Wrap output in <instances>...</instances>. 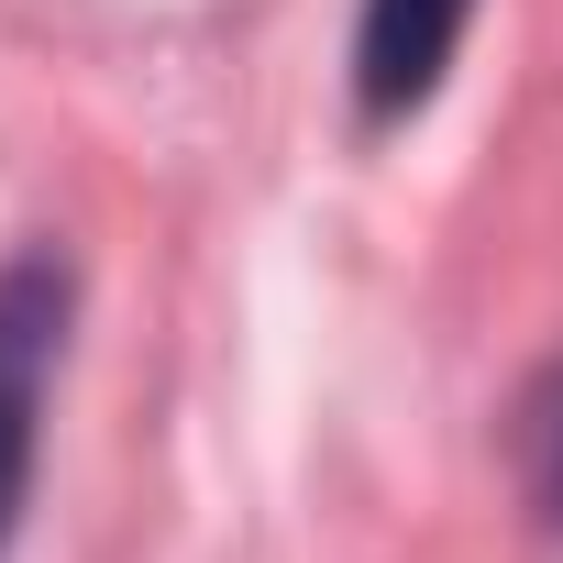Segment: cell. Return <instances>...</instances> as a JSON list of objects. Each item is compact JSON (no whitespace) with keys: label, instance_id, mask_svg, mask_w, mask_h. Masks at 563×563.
Listing matches in <instances>:
<instances>
[{"label":"cell","instance_id":"obj_3","mask_svg":"<svg viewBox=\"0 0 563 563\" xmlns=\"http://www.w3.org/2000/svg\"><path fill=\"white\" fill-rule=\"evenodd\" d=\"M508 464H519V497L563 530V365L530 376V398H519V420H508Z\"/></svg>","mask_w":563,"mask_h":563},{"label":"cell","instance_id":"obj_1","mask_svg":"<svg viewBox=\"0 0 563 563\" xmlns=\"http://www.w3.org/2000/svg\"><path fill=\"white\" fill-rule=\"evenodd\" d=\"M56 321H67V276L56 265L0 276V541H12L23 486H34V387H45Z\"/></svg>","mask_w":563,"mask_h":563},{"label":"cell","instance_id":"obj_2","mask_svg":"<svg viewBox=\"0 0 563 563\" xmlns=\"http://www.w3.org/2000/svg\"><path fill=\"white\" fill-rule=\"evenodd\" d=\"M464 23H475V0H365V34H354V100H365V122H409L442 89Z\"/></svg>","mask_w":563,"mask_h":563}]
</instances>
